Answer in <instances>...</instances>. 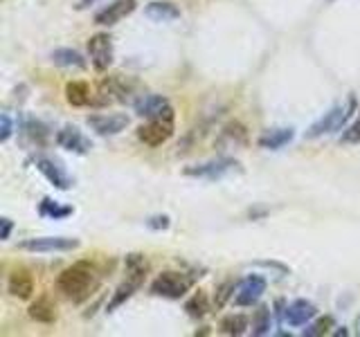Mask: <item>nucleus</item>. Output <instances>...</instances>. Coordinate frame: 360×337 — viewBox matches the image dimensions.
I'll return each mask as SVG.
<instances>
[{
    "mask_svg": "<svg viewBox=\"0 0 360 337\" xmlns=\"http://www.w3.org/2000/svg\"><path fill=\"white\" fill-rule=\"evenodd\" d=\"M97 283L99 279H97V272H95V268L83 261L65 268L59 274V279H56V288L72 302L88 299L90 293L97 288Z\"/></svg>",
    "mask_w": 360,
    "mask_h": 337,
    "instance_id": "f257e3e1",
    "label": "nucleus"
},
{
    "mask_svg": "<svg viewBox=\"0 0 360 337\" xmlns=\"http://www.w3.org/2000/svg\"><path fill=\"white\" fill-rule=\"evenodd\" d=\"M356 97H349L345 104H338L334 106L329 113H325L322 117L306 131V138L309 140H318L322 135H331V133H338L345 124L352 120V115L356 110Z\"/></svg>",
    "mask_w": 360,
    "mask_h": 337,
    "instance_id": "f03ea898",
    "label": "nucleus"
},
{
    "mask_svg": "<svg viewBox=\"0 0 360 337\" xmlns=\"http://www.w3.org/2000/svg\"><path fill=\"white\" fill-rule=\"evenodd\" d=\"M174 108H167L163 115L149 120L138 129V140L147 147H163L165 142L172 140L174 135Z\"/></svg>",
    "mask_w": 360,
    "mask_h": 337,
    "instance_id": "7ed1b4c3",
    "label": "nucleus"
},
{
    "mask_svg": "<svg viewBox=\"0 0 360 337\" xmlns=\"http://www.w3.org/2000/svg\"><path fill=\"white\" fill-rule=\"evenodd\" d=\"M194 286V279L187 277L185 272H163L154 279L151 283V295L165 297V299H180L189 293Z\"/></svg>",
    "mask_w": 360,
    "mask_h": 337,
    "instance_id": "20e7f679",
    "label": "nucleus"
},
{
    "mask_svg": "<svg viewBox=\"0 0 360 337\" xmlns=\"http://www.w3.org/2000/svg\"><path fill=\"white\" fill-rule=\"evenodd\" d=\"M241 165L232 158H214L201 162V165L185 167V176L189 178H201V180H221L225 176H232V173H239Z\"/></svg>",
    "mask_w": 360,
    "mask_h": 337,
    "instance_id": "39448f33",
    "label": "nucleus"
},
{
    "mask_svg": "<svg viewBox=\"0 0 360 337\" xmlns=\"http://www.w3.org/2000/svg\"><path fill=\"white\" fill-rule=\"evenodd\" d=\"M81 243L79 238H68V236H41V238H27L23 240L21 249L25 252H36V254H52V252H72Z\"/></svg>",
    "mask_w": 360,
    "mask_h": 337,
    "instance_id": "423d86ee",
    "label": "nucleus"
},
{
    "mask_svg": "<svg viewBox=\"0 0 360 337\" xmlns=\"http://www.w3.org/2000/svg\"><path fill=\"white\" fill-rule=\"evenodd\" d=\"M88 54L90 63L97 72H106L113 63V38L111 34H92L88 38Z\"/></svg>",
    "mask_w": 360,
    "mask_h": 337,
    "instance_id": "0eeeda50",
    "label": "nucleus"
},
{
    "mask_svg": "<svg viewBox=\"0 0 360 337\" xmlns=\"http://www.w3.org/2000/svg\"><path fill=\"white\" fill-rule=\"evenodd\" d=\"M266 279L259 277V274H250V277H245L243 281L236 286V293H234V306H254L257 304L263 293H266Z\"/></svg>",
    "mask_w": 360,
    "mask_h": 337,
    "instance_id": "6e6552de",
    "label": "nucleus"
},
{
    "mask_svg": "<svg viewBox=\"0 0 360 337\" xmlns=\"http://www.w3.org/2000/svg\"><path fill=\"white\" fill-rule=\"evenodd\" d=\"M88 126L97 133V135H104V138H108V135H120L122 131H126L129 126V117L124 113H104V115H90L86 120Z\"/></svg>",
    "mask_w": 360,
    "mask_h": 337,
    "instance_id": "1a4fd4ad",
    "label": "nucleus"
},
{
    "mask_svg": "<svg viewBox=\"0 0 360 337\" xmlns=\"http://www.w3.org/2000/svg\"><path fill=\"white\" fill-rule=\"evenodd\" d=\"M136 7H138L136 0H115V3H111L108 7H104L101 12L95 14V25H101V27L117 25L120 21H124L126 16L133 14Z\"/></svg>",
    "mask_w": 360,
    "mask_h": 337,
    "instance_id": "9d476101",
    "label": "nucleus"
},
{
    "mask_svg": "<svg viewBox=\"0 0 360 337\" xmlns=\"http://www.w3.org/2000/svg\"><path fill=\"white\" fill-rule=\"evenodd\" d=\"M36 169H39L45 180L54 185L56 189L61 191H68L72 187V178L68 176V171L61 167L59 160H52V158H36Z\"/></svg>",
    "mask_w": 360,
    "mask_h": 337,
    "instance_id": "9b49d317",
    "label": "nucleus"
},
{
    "mask_svg": "<svg viewBox=\"0 0 360 337\" xmlns=\"http://www.w3.org/2000/svg\"><path fill=\"white\" fill-rule=\"evenodd\" d=\"M99 97L92 99V106H106V104H115V101H126L129 99V85L120 79V76H108L104 79L99 90Z\"/></svg>",
    "mask_w": 360,
    "mask_h": 337,
    "instance_id": "f8f14e48",
    "label": "nucleus"
},
{
    "mask_svg": "<svg viewBox=\"0 0 360 337\" xmlns=\"http://www.w3.org/2000/svg\"><path fill=\"white\" fill-rule=\"evenodd\" d=\"M56 144L70 153H79V156H86V153L92 149V142L74 126H65L56 133Z\"/></svg>",
    "mask_w": 360,
    "mask_h": 337,
    "instance_id": "ddd939ff",
    "label": "nucleus"
},
{
    "mask_svg": "<svg viewBox=\"0 0 360 337\" xmlns=\"http://www.w3.org/2000/svg\"><path fill=\"white\" fill-rule=\"evenodd\" d=\"M316 315H318V308L311 304V302H306V299L291 302L281 311L284 324H288V326H304V324H309L311 320H313Z\"/></svg>",
    "mask_w": 360,
    "mask_h": 337,
    "instance_id": "4468645a",
    "label": "nucleus"
},
{
    "mask_svg": "<svg viewBox=\"0 0 360 337\" xmlns=\"http://www.w3.org/2000/svg\"><path fill=\"white\" fill-rule=\"evenodd\" d=\"M133 108L140 117L154 120L158 115H163L167 108H172V104H169V99L163 97V94H142V97L133 104Z\"/></svg>",
    "mask_w": 360,
    "mask_h": 337,
    "instance_id": "2eb2a0df",
    "label": "nucleus"
},
{
    "mask_svg": "<svg viewBox=\"0 0 360 337\" xmlns=\"http://www.w3.org/2000/svg\"><path fill=\"white\" fill-rule=\"evenodd\" d=\"M7 290L16 299H32L34 295V279L27 270H16V272L9 274Z\"/></svg>",
    "mask_w": 360,
    "mask_h": 337,
    "instance_id": "dca6fc26",
    "label": "nucleus"
},
{
    "mask_svg": "<svg viewBox=\"0 0 360 337\" xmlns=\"http://www.w3.org/2000/svg\"><path fill=\"white\" fill-rule=\"evenodd\" d=\"M293 138H295V131L293 129H270L259 138V147L268 151H279L286 144H291Z\"/></svg>",
    "mask_w": 360,
    "mask_h": 337,
    "instance_id": "f3484780",
    "label": "nucleus"
},
{
    "mask_svg": "<svg viewBox=\"0 0 360 337\" xmlns=\"http://www.w3.org/2000/svg\"><path fill=\"white\" fill-rule=\"evenodd\" d=\"M145 14L154 23H174L180 18V9L174 3H151Z\"/></svg>",
    "mask_w": 360,
    "mask_h": 337,
    "instance_id": "a211bd4d",
    "label": "nucleus"
},
{
    "mask_svg": "<svg viewBox=\"0 0 360 337\" xmlns=\"http://www.w3.org/2000/svg\"><path fill=\"white\" fill-rule=\"evenodd\" d=\"M65 99L74 108H83V106L92 104V92L86 81H70L65 85Z\"/></svg>",
    "mask_w": 360,
    "mask_h": 337,
    "instance_id": "6ab92c4d",
    "label": "nucleus"
},
{
    "mask_svg": "<svg viewBox=\"0 0 360 337\" xmlns=\"http://www.w3.org/2000/svg\"><path fill=\"white\" fill-rule=\"evenodd\" d=\"M27 313H30L34 322H41V324H52L56 320V306L52 304L50 297H39Z\"/></svg>",
    "mask_w": 360,
    "mask_h": 337,
    "instance_id": "aec40b11",
    "label": "nucleus"
},
{
    "mask_svg": "<svg viewBox=\"0 0 360 337\" xmlns=\"http://www.w3.org/2000/svg\"><path fill=\"white\" fill-rule=\"evenodd\" d=\"M39 214L43 218H50V220H61V218L72 216L74 214V207L61 205L59 200H52V198H43L41 205H39Z\"/></svg>",
    "mask_w": 360,
    "mask_h": 337,
    "instance_id": "412c9836",
    "label": "nucleus"
},
{
    "mask_svg": "<svg viewBox=\"0 0 360 337\" xmlns=\"http://www.w3.org/2000/svg\"><path fill=\"white\" fill-rule=\"evenodd\" d=\"M50 59L54 65H61V67H77V70H83V67H86V59H83L77 50H70V47L54 50Z\"/></svg>",
    "mask_w": 360,
    "mask_h": 337,
    "instance_id": "4be33fe9",
    "label": "nucleus"
},
{
    "mask_svg": "<svg viewBox=\"0 0 360 337\" xmlns=\"http://www.w3.org/2000/svg\"><path fill=\"white\" fill-rule=\"evenodd\" d=\"M126 272L136 281H145V274L149 272V261L145 254H129L126 256Z\"/></svg>",
    "mask_w": 360,
    "mask_h": 337,
    "instance_id": "5701e85b",
    "label": "nucleus"
},
{
    "mask_svg": "<svg viewBox=\"0 0 360 337\" xmlns=\"http://www.w3.org/2000/svg\"><path fill=\"white\" fill-rule=\"evenodd\" d=\"M248 331V317L245 315H227L221 320V333L225 335H243Z\"/></svg>",
    "mask_w": 360,
    "mask_h": 337,
    "instance_id": "b1692460",
    "label": "nucleus"
},
{
    "mask_svg": "<svg viewBox=\"0 0 360 337\" xmlns=\"http://www.w3.org/2000/svg\"><path fill=\"white\" fill-rule=\"evenodd\" d=\"M140 283L142 281H136V279H126V281L124 283H122L120 288H117V293H115V297H113V299H111V304H108V313L111 311H115V308L117 306H122V304H124L126 299H129V297L131 295H133L136 290H138V288H140Z\"/></svg>",
    "mask_w": 360,
    "mask_h": 337,
    "instance_id": "393cba45",
    "label": "nucleus"
},
{
    "mask_svg": "<svg viewBox=\"0 0 360 337\" xmlns=\"http://www.w3.org/2000/svg\"><path fill=\"white\" fill-rule=\"evenodd\" d=\"M185 311L192 315V317H205L210 313V302H207V295L198 290L192 299L185 304Z\"/></svg>",
    "mask_w": 360,
    "mask_h": 337,
    "instance_id": "a878e982",
    "label": "nucleus"
},
{
    "mask_svg": "<svg viewBox=\"0 0 360 337\" xmlns=\"http://www.w3.org/2000/svg\"><path fill=\"white\" fill-rule=\"evenodd\" d=\"M272 329V320H270V311L268 308H259L257 317L252 322V335H268Z\"/></svg>",
    "mask_w": 360,
    "mask_h": 337,
    "instance_id": "bb28decb",
    "label": "nucleus"
},
{
    "mask_svg": "<svg viewBox=\"0 0 360 337\" xmlns=\"http://www.w3.org/2000/svg\"><path fill=\"white\" fill-rule=\"evenodd\" d=\"M331 326H334V320H331V317H325V320H320V322H316L313 326H309V329H304V333H302V335H309V337L327 335Z\"/></svg>",
    "mask_w": 360,
    "mask_h": 337,
    "instance_id": "cd10ccee",
    "label": "nucleus"
},
{
    "mask_svg": "<svg viewBox=\"0 0 360 337\" xmlns=\"http://www.w3.org/2000/svg\"><path fill=\"white\" fill-rule=\"evenodd\" d=\"M340 142H345V144H358V142H360V110H358L356 122L343 133V138H340Z\"/></svg>",
    "mask_w": 360,
    "mask_h": 337,
    "instance_id": "c85d7f7f",
    "label": "nucleus"
},
{
    "mask_svg": "<svg viewBox=\"0 0 360 337\" xmlns=\"http://www.w3.org/2000/svg\"><path fill=\"white\" fill-rule=\"evenodd\" d=\"M0 122H3V133H0V142H7L9 138H12V133H14V124H12V117L5 113L3 117H0Z\"/></svg>",
    "mask_w": 360,
    "mask_h": 337,
    "instance_id": "c756f323",
    "label": "nucleus"
},
{
    "mask_svg": "<svg viewBox=\"0 0 360 337\" xmlns=\"http://www.w3.org/2000/svg\"><path fill=\"white\" fill-rule=\"evenodd\" d=\"M147 225L151 229H167L169 225H172V220H169V216H151L147 220Z\"/></svg>",
    "mask_w": 360,
    "mask_h": 337,
    "instance_id": "7c9ffc66",
    "label": "nucleus"
},
{
    "mask_svg": "<svg viewBox=\"0 0 360 337\" xmlns=\"http://www.w3.org/2000/svg\"><path fill=\"white\" fill-rule=\"evenodd\" d=\"M0 223H3V232H0V238L7 240L9 236H12V229H14V223H12V218H0Z\"/></svg>",
    "mask_w": 360,
    "mask_h": 337,
    "instance_id": "2f4dec72",
    "label": "nucleus"
},
{
    "mask_svg": "<svg viewBox=\"0 0 360 337\" xmlns=\"http://www.w3.org/2000/svg\"><path fill=\"white\" fill-rule=\"evenodd\" d=\"M230 290H234V286L232 283H223L221 286V290H219V299H216V306H223L225 304V299H227V297H230Z\"/></svg>",
    "mask_w": 360,
    "mask_h": 337,
    "instance_id": "473e14b6",
    "label": "nucleus"
},
{
    "mask_svg": "<svg viewBox=\"0 0 360 337\" xmlns=\"http://www.w3.org/2000/svg\"><path fill=\"white\" fill-rule=\"evenodd\" d=\"M92 3H97V0H81V3L77 5L79 9H86V7H90Z\"/></svg>",
    "mask_w": 360,
    "mask_h": 337,
    "instance_id": "72a5a7b5",
    "label": "nucleus"
}]
</instances>
